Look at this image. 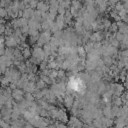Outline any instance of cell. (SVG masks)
I'll return each instance as SVG.
<instances>
[{"mask_svg":"<svg viewBox=\"0 0 128 128\" xmlns=\"http://www.w3.org/2000/svg\"><path fill=\"white\" fill-rule=\"evenodd\" d=\"M46 68H47V63H46L45 61H42V62H41V64H40V69L44 71Z\"/></svg>","mask_w":128,"mask_h":128,"instance_id":"5","label":"cell"},{"mask_svg":"<svg viewBox=\"0 0 128 128\" xmlns=\"http://www.w3.org/2000/svg\"><path fill=\"white\" fill-rule=\"evenodd\" d=\"M24 128H33V125L30 124V123H26V124L24 125Z\"/></svg>","mask_w":128,"mask_h":128,"instance_id":"9","label":"cell"},{"mask_svg":"<svg viewBox=\"0 0 128 128\" xmlns=\"http://www.w3.org/2000/svg\"><path fill=\"white\" fill-rule=\"evenodd\" d=\"M64 103L67 107H72L73 105V96L72 95H68L64 97Z\"/></svg>","mask_w":128,"mask_h":128,"instance_id":"1","label":"cell"},{"mask_svg":"<svg viewBox=\"0 0 128 128\" xmlns=\"http://www.w3.org/2000/svg\"><path fill=\"white\" fill-rule=\"evenodd\" d=\"M22 55H23L24 58H28V57H30L32 54H31V51H30L28 48H25L24 51L22 52Z\"/></svg>","mask_w":128,"mask_h":128,"instance_id":"2","label":"cell"},{"mask_svg":"<svg viewBox=\"0 0 128 128\" xmlns=\"http://www.w3.org/2000/svg\"><path fill=\"white\" fill-rule=\"evenodd\" d=\"M121 104H122V99L119 98V97H117L115 99V105H116V107L117 106H121Z\"/></svg>","mask_w":128,"mask_h":128,"instance_id":"4","label":"cell"},{"mask_svg":"<svg viewBox=\"0 0 128 128\" xmlns=\"http://www.w3.org/2000/svg\"><path fill=\"white\" fill-rule=\"evenodd\" d=\"M7 16V10L4 8H0V17H6Z\"/></svg>","mask_w":128,"mask_h":128,"instance_id":"3","label":"cell"},{"mask_svg":"<svg viewBox=\"0 0 128 128\" xmlns=\"http://www.w3.org/2000/svg\"><path fill=\"white\" fill-rule=\"evenodd\" d=\"M110 29H111L113 32H116V31H117V29H118V26H117V24H116V23H113V24L110 26Z\"/></svg>","mask_w":128,"mask_h":128,"instance_id":"6","label":"cell"},{"mask_svg":"<svg viewBox=\"0 0 128 128\" xmlns=\"http://www.w3.org/2000/svg\"><path fill=\"white\" fill-rule=\"evenodd\" d=\"M65 76V72L63 70H60L58 71V74H57V77H60V78H63Z\"/></svg>","mask_w":128,"mask_h":128,"instance_id":"7","label":"cell"},{"mask_svg":"<svg viewBox=\"0 0 128 128\" xmlns=\"http://www.w3.org/2000/svg\"><path fill=\"white\" fill-rule=\"evenodd\" d=\"M55 128H66V126L63 123H56L55 124Z\"/></svg>","mask_w":128,"mask_h":128,"instance_id":"8","label":"cell"}]
</instances>
